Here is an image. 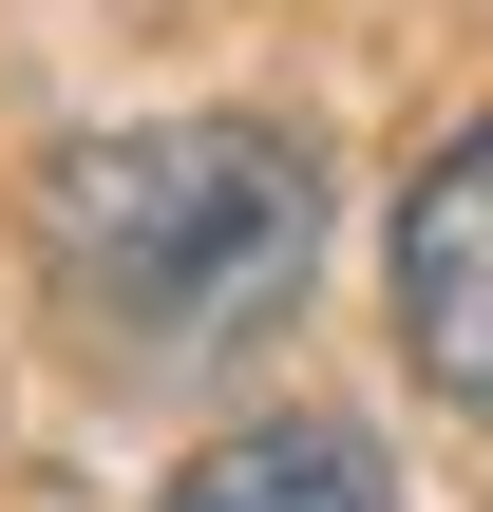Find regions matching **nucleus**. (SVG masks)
<instances>
[{
  "label": "nucleus",
  "mask_w": 493,
  "mask_h": 512,
  "mask_svg": "<svg viewBox=\"0 0 493 512\" xmlns=\"http://www.w3.org/2000/svg\"><path fill=\"white\" fill-rule=\"evenodd\" d=\"M171 512H399V475H380L361 418H247L171 475Z\"/></svg>",
  "instance_id": "3"
},
{
  "label": "nucleus",
  "mask_w": 493,
  "mask_h": 512,
  "mask_svg": "<svg viewBox=\"0 0 493 512\" xmlns=\"http://www.w3.org/2000/svg\"><path fill=\"white\" fill-rule=\"evenodd\" d=\"M380 285H399V361L493 437V114L437 133V152L399 171V247H380Z\"/></svg>",
  "instance_id": "2"
},
{
  "label": "nucleus",
  "mask_w": 493,
  "mask_h": 512,
  "mask_svg": "<svg viewBox=\"0 0 493 512\" xmlns=\"http://www.w3.org/2000/svg\"><path fill=\"white\" fill-rule=\"evenodd\" d=\"M38 266L76 285V323H114V361H228L304 304L323 266V171L266 114H152V133H76L38 171Z\"/></svg>",
  "instance_id": "1"
}]
</instances>
